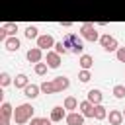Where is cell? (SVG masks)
<instances>
[{
  "instance_id": "6da1fadb",
  "label": "cell",
  "mask_w": 125,
  "mask_h": 125,
  "mask_svg": "<svg viewBox=\"0 0 125 125\" xmlns=\"http://www.w3.org/2000/svg\"><path fill=\"white\" fill-rule=\"evenodd\" d=\"M62 43H64V47H68L72 53H82V41L78 39V35L76 33H66L64 35V39H62Z\"/></svg>"
},
{
  "instance_id": "7a4b0ae2",
  "label": "cell",
  "mask_w": 125,
  "mask_h": 125,
  "mask_svg": "<svg viewBox=\"0 0 125 125\" xmlns=\"http://www.w3.org/2000/svg\"><path fill=\"white\" fill-rule=\"evenodd\" d=\"M66 86H68V80H66L64 76H59L55 82H49V84L45 82V84L41 86V90H43V92H57V90H62V88H66Z\"/></svg>"
},
{
  "instance_id": "3957f363",
  "label": "cell",
  "mask_w": 125,
  "mask_h": 125,
  "mask_svg": "<svg viewBox=\"0 0 125 125\" xmlns=\"http://www.w3.org/2000/svg\"><path fill=\"white\" fill-rule=\"evenodd\" d=\"M31 113H33V107H31L29 104H23V105H20V107L16 109V121H18V123H23Z\"/></svg>"
},
{
  "instance_id": "277c9868",
  "label": "cell",
  "mask_w": 125,
  "mask_h": 125,
  "mask_svg": "<svg viewBox=\"0 0 125 125\" xmlns=\"http://www.w3.org/2000/svg\"><path fill=\"white\" fill-rule=\"evenodd\" d=\"M82 35H84L88 41H96V39H98L96 27H94L92 23H84V25H82Z\"/></svg>"
},
{
  "instance_id": "5b68a950",
  "label": "cell",
  "mask_w": 125,
  "mask_h": 125,
  "mask_svg": "<svg viewBox=\"0 0 125 125\" xmlns=\"http://www.w3.org/2000/svg\"><path fill=\"white\" fill-rule=\"evenodd\" d=\"M102 45H104L107 51H113V49L117 47V41H115L113 37H109V35H104V37H102Z\"/></svg>"
},
{
  "instance_id": "8992f818",
  "label": "cell",
  "mask_w": 125,
  "mask_h": 125,
  "mask_svg": "<svg viewBox=\"0 0 125 125\" xmlns=\"http://www.w3.org/2000/svg\"><path fill=\"white\" fill-rule=\"evenodd\" d=\"M66 123H68V125H82V123H84V115L70 113V115L66 117Z\"/></svg>"
},
{
  "instance_id": "52a82bcc",
  "label": "cell",
  "mask_w": 125,
  "mask_h": 125,
  "mask_svg": "<svg viewBox=\"0 0 125 125\" xmlns=\"http://www.w3.org/2000/svg\"><path fill=\"white\" fill-rule=\"evenodd\" d=\"M37 45H39V49H47V47L53 45V37L51 35H43V37L37 39Z\"/></svg>"
},
{
  "instance_id": "ba28073f",
  "label": "cell",
  "mask_w": 125,
  "mask_h": 125,
  "mask_svg": "<svg viewBox=\"0 0 125 125\" xmlns=\"http://www.w3.org/2000/svg\"><path fill=\"white\" fill-rule=\"evenodd\" d=\"M80 107H82V115H94V107L90 102H82Z\"/></svg>"
},
{
  "instance_id": "9c48e42d",
  "label": "cell",
  "mask_w": 125,
  "mask_h": 125,
  "mask_svg": "<svg viewBox=\"0 0 125 125\" xmlns=\"http://www.w3.org/2000/svg\"><path fill=\"white\" fill-rule=\"evenodd\" d=\"M47 62H49V66L57 68V66H59V55H55V53H49V55H47Z\"/></svg>"
},
{
  "instance_id": "30bf717a",
  "label": "cell",
  "mask_w": 125,
  "mask_h": 125,
  "mask_svg": "<svg viewBox=\"0 0 125 125\" xmlns=\"http://www.w3.org/2000/svg\"><path fill=\"white\" fill-rule=\"evenodd\" d=\"M62 115H64V111H62V107H53V113H51V119L53 121H59V119H62Z\"/></svg>"
},
{
  "instance_id": "8fae6325",
  "label": "cell",
  "mask_w": 125,
  "mask_h": 125,
  "mask_svg": "<svg viewBox=\"0 0 125 125\" xmlns=\"http://www.w3.org/2000/svg\"><path fill=\"white\" fill-rule=\"evenodd\" d=\"M27 59L33 61V62H37V61L41 59V51H39V49H31V51L27 53Z\"/></svg>"
},
{
  "instance_id": "7c38bea8",
  "label": "cell",
  "mask_w": 125,
  "mask_h": 125,
  "mask_svg": "<svg viewBox=\"0 0 125 125\" xmlns=\"http://www.w3.org/2000/svg\"><path fill=\"white\" fill-rule=\"evenodd\" d=\"M6 47H8L10 51H18V47H20V41H18L16 37H12V39H8V41H6Z\"/></svg>"
},
{
  "instance_id": "4fadbf2b",
  "label": "cell",
  "mask_w": 125,
  "mask_h": 125,
  "mask_svg": "<svg viewBox=\"0 0 125 125\" xmlns=\"http://www.w3.org/2000/svg\"><path fill=\"white\" fill-rule=\"evenodd\" d=\"M37 92H39L37 86H33V84H31V86H25V96H27V98H35Z\"/></svg>"
},
{
  "instance_id": "5bb4252c",
  "label": "cell",
  "mask_w": 125,
  "mask_h": 125,
  "mask_svg": "<svg viewBox=\"0 0 125 125\" xmlns=\"http://www.w3.org/2000/svg\"><path fill=\"white\" fill-rule=\"evenodd\" d=\"M88 98H90V102H100L102 100V92L100 90H90L88 92Z\"/></svg>"
},
{
  "instance_id": "9a60e30c",
  "label": "cell",
  "mask_w": 125,
  "mask_h": 125,
  "mask_svg": "<svg viewBox=\"0 0 125 125\" xmlns=\"http://www.w3.org/2000/svg\"><path fill=\"white\" fill-rule=\"evenodd\" d=\"M94 117H96V119H104V117H105V109H104L102 105H96V107H94Z\"/></svg>"
},
{
  "instance_id": "2e32d148",
  "label": "cell",
  "mask_w": 125,
  "mask_h": 125,
  "mask_svg": "<svg viewBox=\"0 0 125 125\" xmlns=\"http://www.w3.org/2000/svg\"><path fill=\"white\" fill-rule=\"evenodd\" d=\"M109 121H111L113 125H119V123H121V113H119V111H111V113H109Z\"/></svg>"
},
{
  "instance_id": "e0dca14e",
  "label": "cell",
  "mask_w": 125,
  "mask_h": 125,
  "mask_svg": "<svg viewBox=\"0 0 125 125\" xmlns=\"http://www.w3.org/2000/svg\"><path fill=\"white\" fill-rule=\"evenodd\" d=\"M80 64H82L84 68H90V66H92V57H90V55H82Z\"/></svg>"
},
{
  "instance_id": "ac0fdd59",
  "label": "cell",
  "mask_w": 125,
  "mask_h": 125,
  "mask_svg": "<svg viewBox=\"0 0 125 125\" xmlns=\"http://www.w3.org/2000/svg\"><path fill=\"white\" fill-rule=\"evenodd\" d=\"M27 84V78H25V74H20L18 78H16V86L18 88H21V86H25Z\"/></svg>"
},
{
  "instance_id": "d6986e66",
  "label": "cell",
  "mask_w": 125,
  "mask_h": 125,
  "mask_svg": "<svg viewBox=\"0 0 125 125\" xmlns=\"http://www.w3.org/2000/svg\"><path fill=\"white\" fill-rule=\"evenodd\" d=\"M25 35L31 39V37H37V27H33V25H29L27 29H25Z\"/></svg>"
},
{
  "instance_id": "ffe728a7",
  "label": "cell",
  "mask_w": 125,
  "mask_h": 125,
  "mask_svg": "<svg viewBox=\"0 0 125 125\" xmlns=\"http://www.w3.org/2000/svg\"><path fill=\"white\" fill-rule=\"evenodd\" d=\"M45 70H47V64L45 62H37L35 64V72L37 74H45Z\"/></svg>"
},
{
  "instance_id": "44dd1931",
  "label": "cell",
  "mask_w": 125,
  "mask_h": 125,
  "mask_svg": "<svg viewBox=\"0 0 125 125\" xmlns=\"http://www.w3.org/2000/svg\"><path fill=\"white\" fill-rule=\"evenodd\" d=\"M64 107H66V109H74V107H76V100H74V98H66Z\"/></svg>"
},
{
  "instance_id": "7402d4cb",
  "label": "cell",
  "mask_w": 125,
  "mask_h": 125,
  "mask_svg": "<svg viewBox=\"0 0 125 125\" xmlns=\"http://www.w3.org/2000/svg\"><path fill=\"white\" fill-rule=\"evenodd\" d=\"M113 94H115L117 98H123V96H125V88H123V86H115V88H113Z\"/></svg>"
},
{
  "instance_id": "603a6c76",
  "label": "cell",
  "mask_w": 125,
  "mask_h": 125,
  "mask_svg": "<svg viewBox=\"0 0 125 125\" xmlns=\"http://www.w3.org/2000/svg\"><path fill=\"white\" fill-rule=\"evenodd\" d=\"M4 27H6V31H8V33H16V29H18V25H16V23H8V25H4Z\"/></svg>"
},
{
  "instance_id": "cb8c5ba5",
  "label": "cell",
  "mask_w": 125,
  "mask_h": 125,
  "mask_svg": "<svg viewBox=\"0 0 125 125\" xmlns=\"http://www.w3.org/2000/svg\"><path fill=\"white\" fill-rule=\"evenodd\" d=\"M80 80H82V82H88V80H90V72H88V70H82V72H80Z\"/></svg>"
},
{
  "instance_id": "d4e9b609",
  "label": "cell",
  "mask_w": 125,
  "mask_h": 125,
  "mask_svg": "<svg viewBox=\"0 0 125 125\" xmlns=\"http://www.w3.org/2000/svg\"><path fill=\"white\" fill-rule=\"evenodd\" d=\"M57 53H66V47H64V43L61 41V43H57Z\"/></svg>"
},
{
  "instance_id": "484cf974",
  "label": "cell",
  "mask_w": 125,
  "mask_h": 125,
  "mask_svg": "<svg viewBox=\"0 0 125 125\" xmlns=\"http://www.w3.org/2000/svg\"><path fill=\"white\" fill-rule=\"evenodd\" d=\"M117 57H119V61L125 62V49H119V51H117Z\"/></svg>"
},
{
  "instance_id": "4316f807",
  "label": "cell",
  "mask_w": 125,
  "mask_h": 125,
  "mask_svg": "<svg viewBox=\"0 0 125 125\" xmlns=\"http://www.w3.org/2000/svg\"><path fill=\"white\" fill-rule=\"evenodd\" d=\"M8 82H10V76H8L6 72H4V74H2V86H6Z\"/></svg>"
},
{
  "instance_id": "83f0119b",
  "label": "cell",
  "mask_w": 125,
  "mask_h": 125,
  "mask_svg": "<svg viewBox=\"0 0 125 125\" xmlns=\"http://www.w3.org/2000/svg\"><path fill=\"white\" fill-rule=\"evenodd\" d=\"M39 125H51L49 119H39Z\"/></svg>"
},
{
  "instance_id": "f1b7e54d",
  "label": "cell",
  "mask_w": 125,
  "mask_h": 125,
  "mask_svg": "<svg viewBox=\"0 0 125 125\" xmlns=\"http://www.w3.org/2000/svg\"><path fill=\"white\" fill-rule=\"evenodd\" d=\"M31 125H39V119H33V121H31Z\"/></svg>"
}]
</instances>
